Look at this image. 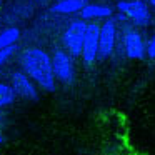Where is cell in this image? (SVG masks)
<instances>
[{
	"instance_id": "6da1fadb",
	"label": "cell",
	"mask_w": 155,
	"mask_h": 155,
	"mask_svg": "<svg viewBox=\"0 0 155 155\" xmlns=\"http://www.w3.org/2000/svg\"><path fill=\"white\" fill-rule=\"evenodd\" d=\"M20 62L24 74L32 82H35L38 87H42L47 92L55 90V74L52 67V57L45 50L37 47L27 48L22 54Z\"/></svg>"
},
{
	"instance_id": "7a4b0ae2",
	"label": "cell",
	"mask_w": 155,
	"mask_h": 155,
	"mask_svg": "<svg viewBox=\"0 0 155 155\" xmlns=\"http://www.w3.org/2000/svg\"><path fill=\"white\" fill-rule=\"evenodd\" d=\"M85 30L87 24L84 20H75L67 27L64 32V47L70 57H80L82 55V47H84V38H85Z\"/></svg>"
},
{
	"instance_id": "3957f363",
	"label": "cell",
	"mask_w": 155,
	"mask_h": 155,
	"mask_svg": "<svg viewBox=\"0 0 155 155\" xmlns=\"http://www.w3.org/2000/svg\"><path fill=\"white\" fill-rule=\"evenodd\" d=\"M117 8L122 15H125L135 25L145 27L150 22V10L143 0H122L117 4Z\"/></svg>"
},
{
	"instance_id": "277c9868",
	"label": "cell",
	"mask_w": 155,
	"mask_h": 155,
	"mask_svg": "<svg viewBox=\"0 0 155 155\" xmlns=\"http://www.w3.org/2000/svg\"><path fill=\"white\" fill-rule=\"evenodd\" d=\"M117 40V24L114 18H107L100 25V34H98V58L105 60L112 55Z\"/></svg>"
},
{
	"instance_id": "5b68a950",
	"label": "cell",
	"mask_w": 155,
	"mask_h": 155,
	"mask_svg": "<svg viewBox=\"0 0 155 155\" xmlns=\"http://www.w3.org/2000/svg\"><path fill=\"white\" fill-rule=\"evenodd\" d=\"M52 67H54L55 78L62 84H72L75 78V70L72 64V57L65 50H55L52 55Z\"/></svg>"
},
{
	"instance_id": "8992f818",
	"label": "cell",
	"mask_w": 155,
	"mask_h": 155,
	"mask_svg": "<svg viewBox=\"0 0 155 155\" xmlns=\"http://www.w3.org/2000/svg\"><path fill=\"white\" fill-rule=\"evenodd\" d=\"M98 34H100V25L87 24L84 47H82V60L87 67H90L98 58Z\"/></svg>"
},
{
	"instance_id": "52a82bcc",
	"label": "cell",
	"mask_w": 155,
	"mask_h": 155,
	"mask_svg": "<svg viewBox=\"0 0 155 155\" xmlns=\"http://www.w3.org/2000/svg\"><path fill=\"white\" fill-rule=\"evenodd\" d=\"M124 47H125V55L132 60H142L145 57V44L142 40V35L135 28L125 27Z\"/></svg>"
},
{
	"instance_id": "ba28073f",
	"label": "cell",
	"mask_w": 155,
	"mask_h": 155,
	"mask_svg": "<svg viewBox=\"0 0 155 155\" xmlns=\"http://www.w3.org/2000/svg\"><path fill=\"white\" fill-rule=\"evenodd\" d=\"M12 88H14L15 95L27 100H38V92L37 87L34 85V82L24 74V72H15L12 75Z\"/></svg>"
},
{
	"instance_id": "9c48e42d",
	"label": "cell",
	"mask_w": 155,
	"mask_h": 155,
	"mask_svg": "<svg viewBox=\"0 0 155 155\" xmlns=\"http://www.w3.org/2000/svg\"><path fill=\"white\" fill-rule=\"evenodd\" d=\"M112 8L108 5L100 4H85V7L80 10L82 20H98V18H110Z\"/></svg>"
},
{
	"instance_id": "30bf717a",
	"label": "cell",
	"mask_w": 155,
	"mask_h": 155,
	"mask_svg": "<svg viewBox=\"0 0 155 155\" xmlns=\"http://www.w3.org/2000/svg\"><path fill=\"white\" fill-rule=\"evenodd\" d=\"M85 7V0H58L57 4L52 5L54 14H80V10Z\"/></svg>"
},
{
	"instance_id": "8fae6325",
	"label": "cell",
	"mask_w": 155,
	"mask_h": 155,
	"mask_svg": "<svg viewBox=\"0 0 155 155\" xmlns=\"http://www.w3.org/2000/svg\"><path fill=\"white\" fill-rule=\"evenodd\" d=\"M20 38V30L17 27H7L0 32V48H7L17 44Z\"/></svg>"
},
{
	"instance_id": "7c38bea8",
	"label": "cell",
	"mask_w": 155,
	"mask_h": 155,
	"mask_svg": "<svg viewBox=\"0 0 155 155\" xmlns=\"http://www.w3.org/2000/svg\"><path fill=\"white\" fill-rule=\"evenodd\" d=\"M15 97H17V95H15L14 88H12L10 85L0 84V108L10 105L12 102L15 100Z\"/></svg>"
},
{
	"instance_id": "4fadbf2b",
	"label": "cell",
	"mask_w": 155,
	"mask_h": 155,
	"mask_svg": "<svg viewBox=\"0 0 155 155\" xmlns=\"http://www.w3.org/2000/svg\"><path fill=\"white\" fill-rule=\"evenodd\" d=\"M17 50V45H12V47H7V48H0V67L12 57Z\"/></svg>"
},
{
	"instance_id": "5bb4252c",
	"label": "cell",
	"mask_w": 155,
	"mask_h": 155,
	"mask_svg": "<svg viewBox=\"0 0 155 155\" xmlns=\"http://www.w3.org/2000/svg\"><path fill=\"white\" fill-rule=\"evenodd\" d=\"M145 54H147L150 58H155V35L148 40L147 47H145Z\"/></svg>"
},
{
	"instance_id": "9a60e30c",
	"label": "cell",
	"mask_w": 155,
	"mask_h": 155,
	"mask_svg": "<svg viewBox=\"0 0 155 155\" xmlns=\"http://www.w3.org/2000/svg\"><path fill=\"white\" fill-rule=\"evenodd\" d=\"M4 143V137H2V135H0V145Z\"/></svg>"
},
{
	"instance_id": "2e32d148",
	"label": "cell",
	"mask_w": 155,
	"mask_h": 155,
	"mask_svg": "<svg viewBox=\"0 0 155 155\" xmlns=\"http://www.w3.org/2000/svg\"><path fill=\"white\" fill-rule=\"evenodd\" d=\"M150 4H152V5H153V7H155V0H150Z\"/></svg>"
},
{
	"instance_id": "e0dca14e",
	"label": "cell",
	"mask_w": 155,
	"mask_h": 155,
	"mask_svg": "<svg viewBox=\"0 0 155 155\" xmlns=\"http://www.w3.org/2000/svg\"><path fill=\"white\" fill-rule=\"evenodd\" d=\"M120 2H122V0H120Z\"/></svg>"
}]
</instances>
